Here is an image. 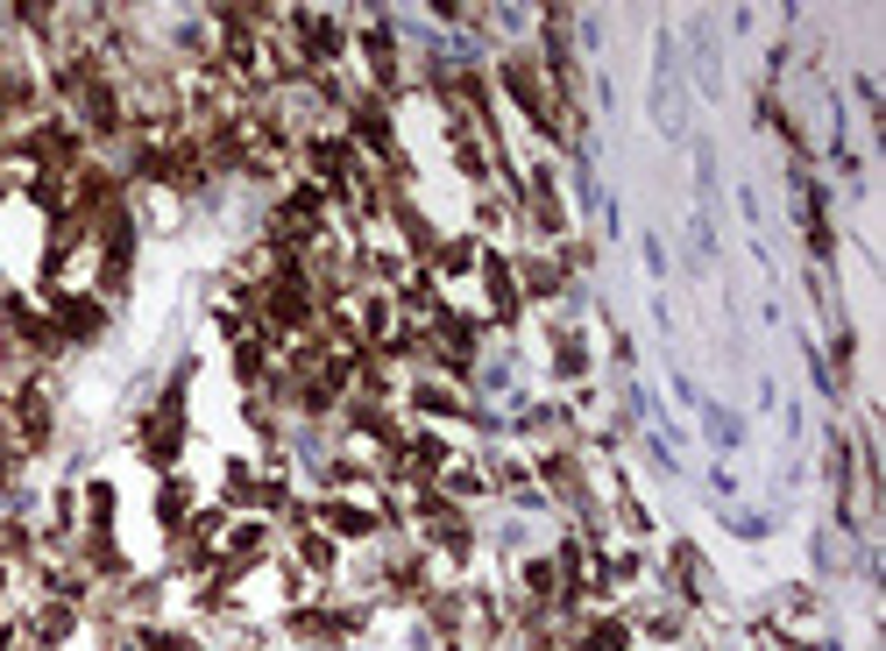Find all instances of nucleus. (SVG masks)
Wrapping results in <instances>:
<instances>
[{
  "instance_id": "obj_7",
  "label": "nucleus",
  "mask_w": 886,
  "mask_h": 651,
  "mask_svg": "<svg viewBox=\"0 0 886 651\" xmlns=\"http://www.w3.org/2000/svg\"><path fill=\"white\" fill-rule=\"evenodd\" d=\"M518 298H561V283H567V269L553 263V255H518Z\"/></svg>"
},
{
  "instance_id": "obj_8",
  "label": "nucleus",
  "mask_w": 886,
  "mask_h": 651,
  "mask_svg": "<svg viewBox=\"0 0 886 651\" xmlns=\"http://www.w3.org/2000/svg\"><path fill=\"white\" fill-rule=\"evenodd\" d=\"M298 567L306 573H334L341 567V553H334V532H320V524H298Z\"/></svg>"
},
{
  "instance_id": "obj_2",
  "label": "nucleus",
  "mask_w": 886,
  "mask_h": 651,
  "mask_svg": "<svg viewBox=\"0 0 886 651\" xmlns=\"http://www.w3.org/2000/svg\"><path fill=\"white\" fill-rule=\"evenodd\" d=\"M135 446H142L149 467H171L177 453H185V375L157 397V411L142 418V439H135Z\"/></svg>"
},
{
  "instance_id": "obj_12",
  "label": "nucleus",
  "mask_w": 886,
  "mask_h": 651,
  "mask_svg": "<svg viewBox=\"0 0 886 651\" xmlns=\"http://www.w3.org/2000/svg\"><path fill=\"white\" fill-rule=\"evenodd\" d=\"M433 263H440V277H469V269L483 263V248H475V241H440Z\"/></svg>"
},
{
  "instance_id": "obj_1",
  "label": "nucleus",
  "mask_w": 886,
  "mask_h": 651,
  "mask_svg": "<svg viewBox=\"0 0 886 651\" xmlns=\"http://www.w3.org/2000/svg\"><path fill=\"white\" fill-rule=\"evenodd\" d=\"M504 93H510V107H518L525 120H532V135H546V142H567V128H561V100L546 93V71L532 65V57H504Z\"/></svg>"
},
{
  "instance_id": "obj_9",
  "label": "nucleus",
  "mask_w": 886,
  "mask_h": 651,
  "mask_svg": "<svg viewBox=\"0 0 886 651\" xmlns=\"http://www.w3.org/2000/svg\"><path fill=\"white\" fill-rule=\"evenodd\" d=\"M312 518H320L326 532H341V538H369V532H377V510H355V503H320Z\"/></svg>"
},
{
  "instance_id": "obj_13",
  "label": "nucleus",
  "mask_w": 886,
  "mask_h": 651,
  "mask_svg": "<svg viewBox=\"0 0 886 651\" xmlns=\"http://www.w3.org/2000/svg\"><path fill=\"white\" fill-rule=\"evenodd\" d=\"M624 644H632L624 624H589V630H582V651H624Z\"/></svg>"
},
{
  "instance_id": "obj_15",
  "label": "nucleus",
  "mask_w": 886,
  "mask_h": 651,
  "mask_svg": "<svg viewBox=\"0 0 886 651\" xmlns=\"http://www.w3.org/2000/svg\"><path fill=\"white\" fill-rule=\"evenodd\" d=\"M135 644H142V651H199L192 638H177V630H157V624H142V630H135Z\"/></svg>"
},
{
  "instance_id": "obj_3",
  "label": "nucleus",
  "mask_w": 886,
  "mask_h": 651,
  "mask_svg": "<svg viewBox=\"0 0 886 651\" xmlns=\"http://www.w3.org/2000/svg\"><path fill=\"white\" fill-rule=\"evenodd\" d=\"M8 426H14V446H22V453H43V446H50V426H57V418H50V397H43L36 375H22V383L8 390Z\"/></svg>"
},
{
  "instance_id": "obj_11",
  "label": "nucleus",
  "mask_w": 886,
  "mask_h": 651,
  "mask_svg": "<svg viewBox=\"0 0 886 651\" xmlns=\"http://www.w3.org/2000/svg\"><path fill=\"white\" fill-rule=\"evenodd\" d=\"M71 624H79V609H71V602H50V609H43L36 624H28V644H57Z\"/></svg>"
},
{
  "instance_id": "obj_10",
  "label": "nucleus",
  "mask_w": 886,
  "mask_h": 651,
  "mask_svg": "<svg viewBox=\"0 0 886 651\" xmlns=\"http://www.w3.org/2000/svg\"><path fill=\"white\" fill-rule=\"evenodd\" d=\"M412 404L426 418H469V404H461L454 390H440V383H412Z\"/></svg>"
},
{
  "instance_id": "obj_5",
  "label": "nucleus",
  "mask_w": 886,
  "mask_h": 651,
  "mask_svg": "<svg viewBox=\"0 0 886 651\" xmlns=\"http://www.w3.org/2000/svg\"><path fill=\"white\" fill-rule=\"evenodd\" d=\"M50 326L65 333V340H100V333H107V305H100L93 291H57L50 298Z\"/></svg>"
},
{
  "instance_id": "obj_4",
  "label": "nucleus",
  "mask_w": 886,
  "mask_h": 651,
  "mask_svg": "<svg viewBox=\"0 0 886 651\" xmlns=\"http://www.w3.org/2000/svg\"><path fill=\"white\" fill-rule=\"evenodd\" d=\"M0 326H8V340H14V347H28V354H57V347H65V333L50 326V312H36L22 291L0 298Z\"/></svg>"
},
{
  "instance_id": "obj_14",
  "label": "nucleus",
  "mask_w": 886,
  "mask_h": 651,
  "mask_svg": "<svg viewBox=\"0 0 886 651\" xmlns=\"http://www.w3.org/2000/svg\"><path fill=\"white\" fill-rule=\"evenodd\" d=\"M157 510H163V524H171V532H185V481H163V496H157Z\"/></svg>"
},
{
  "instance_id": "obj_6",
  "label": "nucleus",
  "mask_w": 886,
  "mask_h": 651,
  "mask_svg": "<svg viewBox=\"0 0 886 651\" xmlns=\"http://www.w3.org/2000/svg\"><path fill=\"white\" fill-rule=\"evenodd\" d=\"M475 277H483L490 305H497V326H518L525 298H518V277H510V255H497V248H483V263H475Z\"/></svg>"
}]
</instances>
